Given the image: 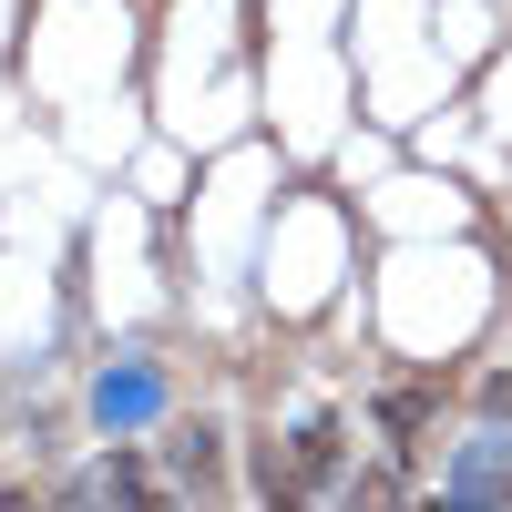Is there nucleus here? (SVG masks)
I'll return each mask as SVG.
<instances>
[{"label": "nucleus", "instance_id": "nucleus-1", "mask_svg": "<svg viewBox=\"0 0 512 512\" xmlns=\"http://www.w3.org/2000/svg\"><path fill=\"white\" fill-rule=\"evenodd\" d=\"M451 492H461V502H492V492L512 502V431H482L472 451H461V461H451Z\"/></svg>", "mask_w": 512, "mask_h": 512}, {"label": "nucleus", "instance_id": "nucleus-2", "mask_svg": "<svg viewBox=\"0 0 512 512\" xmlns=\"http://www.w3.org/2000/svg\"><path fill=\"white\" fill-rule=\"evenodd\" d=\"M93 410L113 420V431H134V420H154V369H113L103 390H93Z\"/></svg>", "mask_w": 512, "mask_h": 512}, {"label": "nucleus", "instance_id": "nucleus-3", "mask_svg": "<svg viewBox=\"0 0 512 512\" xmlns=\"http://www.w3.org/2000/svg\"><path fill=\"white\" fill-rule=\"evenodd\" d=\"M175 461H185V482H205V472H216V431H205V420H195V431L175 441Z\"/></svg>", "mask_w": 512, "mask_h": 512}]
</instances>
